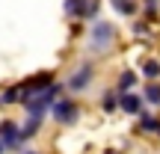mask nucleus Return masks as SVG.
<instances>
[{"label": "nucleus", "instance_id": "nucleus-10", "mask_svg": "<svg viewBox=\"0 0 160 154\" xmlns=\"http://www.w3.org/2000/svg\"><path fill=\"white\" fill-rule=\"evenodd\" d=\"M133 80H137V74H133V71H125V74L119 77V89H131Z\"/></svg>", "mask_w": 160, "mask_h": 154}, {"label": "nucleus", "instance_id": "nucleus-15", "mask_svg": "<svg viewBox=\"0 0 160 154\" xmlns=\"http://www.w3.org/2000/svg\"><path fill=\"white\" fill-rule=\"evenodd\" d=\"M27 154H39V151H27Z\"/></svg>", "mask_w": 160, "mask_h": 154}, {"label": "nucleus", "instance_id": "nucleus-2", "mask_svg": "<svg viewBox=\"0 0 160 154\" xmlns=\"http://www.w3.org/2000/svg\"><path fill=\"white\" fill-rule=\"evenodd\" d=\"M89 83H92V65H80V68L74 71V77L68 80V89L80 92V89H86Z\"/></svg>", "mask_w": 160, "mask_h": 154}, {"label": "nucleus", "instance_id": "nucleus-3", "mask_svg": "<svg viewBox=\"0 0 160 154\" xmlns=\"http://www.w3.org/2000/svg\"><path fill=\"white\" fill-rule=\"evenodd\" d=\"M53 116H57V122H74L77 119V107L74 101H57V107H53Z\"/></svg>", "mask_w": 160, "mask_h": 154}, {"label": "nucleus", "instance_id": "nucleus-5", "mask_svg": "<svg viewBox=\"0 0 160 154\" xmlns=\"http://www.w3.org/2000/svg\"><path fill=\"white\" fill-rule=\"evenodd\" d=\"M110 39H113V27H110V24H95V30H92V42L104 47Z\"/></svg>", "mask_w": 160, "mask_h": 154}, {"label": "nucleus", "instance_id": "nucleus-7", "mask_svg": "<svg viewBox=\"0 0 160 154\" xmlns=\"http://www.w3.org/2000/svg\"><path fill=\"white\" fill-rule=\"evenodd\" d=\"M113 6L122 15H133V12H137V3H133V0H113Z\"/></svg>", "mask_w": 160, "mask_h": 154}, {"label": "nucleus", "instance_id": "nucleus-14", "mask_svg": "<svg viewBox=\"0 0 160 154\" xmlns=\"http://www.w3.org/2000/svg\"><path fill=\"white\" fill-rule=\"evenodd\" d=\"M6 151V142H3V139H0V154H3Z\"/></svg>", "mask_w": 160, "mask_h": 154}, {"label": "nucleus", "instance_id": "nucleus-11", "mask_svg": "<svg viewBox=\"0 0 160 154\" xmlns=\"http://www.w3.org/2000/svg\"><path fill=\"white\" fill-rule=\"evenodd\" d=\"M15 98H21V89H18V86H12V89L0 98V104H15Z\"/></svg>", "mask_w": 160, "mask_h": 154}, {"label": "nucleus", "instance_id": "nucleus-1", "mask_svg": "<svg viewBox=\"0 0 160 154\" xmlns=\"http://www.w3.org/2000/svg\"><path fill=\"white\" fill-rule=\"evenodd\" d=\"M0 139L6 142V148H18L21 139H24V133L18 131L15 122H3V125H0Z\"/></svg>", "mask_w": 160, "mask_h": 154}, {"label": "nucleus", "instance_id": "nucleus-8", "mask_svg": "<svg viewBox=\"0 0 160 154\" xmlns=\"http://www.w3.org/2000/svg\"><path fill=\"white\" fill-rule=\"evenodd\" d=\"M142 74L148 77V80H154V77H160V62H154V59H148V62L142 65Z\"/></svg>", "mask_w": 160, "mask_h": 154}, {"label": "nucleus", "instance_id": "nucleus-16", "mask_svg": "<svg viewBox=\"0 0 160 154\" xmlns=\"http://www.w3.org/2000/svg\"><path fill=\"white\" fill-rule=\"evenodd\" d=\"M107 154H113V151H107Z\"/></svg>", "mask_w": 160, "mask_h": 154}, {"label": "nucleus", "instance_id": "nucleus-6", "mask_svg": "<svg viewBox=\"0 0 160 154\" xmlns=\"http://www.w3.org/2000/svg\"><path fill=\"white\" fill-rule=\"evenodd\" d=\"M145 101L148 104H160V83H148L145 86Z\"/></svg>", "mask_w": 160, "mask_h": 154}, {"label": "nucleus", "instance_id": "nucleus-4", "mask_svg": "<svg viewBox=\"0 0 160 154\" xmlns=\"http://www.w3.org/2000/svg\"><path fill=\"white\" fill-rule=\"evenodd\" d=\"M119 107L125 110V113H131V116H137V113H142V98L139 95H122V101H119Z\"/></svg>", "mask_w": 160, "mask_h": 154}, {"label": "nucleus", "instance_id": "nucleus-12", "mask_svg": "<svg viewBox=\"0 0 160 154\" xmlns=\"http://www.w3.org/2000/svg\"><path fill=\"white\" fill-rule=\"evenodd\" d=\"M116 107H119V101H116V95H104V110H107V113H113Z\"/></svg>", "mask_w": 160, "mask_h": 154}, {"label": "nucleus", "instance_id": "nucleus-9", "mask_svg": "<svg viewBox=\"0 0 160 154\" xmlns=\"http://www.w3.org/2000/svg\"><path fill=\"white\" fill-rule=\"evenodd\" d=\"M139 127H142V131H151V133H160V122H157V119H151V116H145Z\"/></svg>", "mask_w": 160, "mask_h": 154}, {"label": "nucleus", "instance_id": "nucleus-13", "mask_svg": "<svg viewBox=\"0 0 160 154\" xmlns=\"http://www.w3.org/2000/svg\"><path fill=\"white\" fill-rule=\"evenodd\" d=\"M157 3H160V0H145V15H148V18L157 15Z\"/></svg>", "mask_w": 160, "mask_h": 154}]
</instances>
